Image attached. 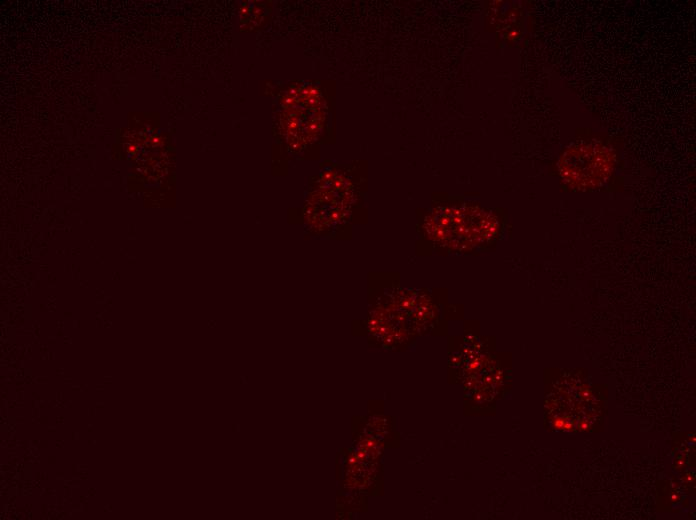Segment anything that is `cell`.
<instances>
[{
    "instance_id": "6da1fadb",
    "label": "cell",
    "mask_w": 696,
    "mask_h": 520,
    "mask_svg": "<svg viewBox=\"0 0 696 520\" xmlns=\"http://www.w3.org/2000/svg\"><path fill=\"white\" fill-rule=\"evenodd\" d=\"M613 166L612 150L596 141L569 147L559 161L562 179L571 187L580 190L592 189L604 183Z\"/></svg>"
}]
</instances>
